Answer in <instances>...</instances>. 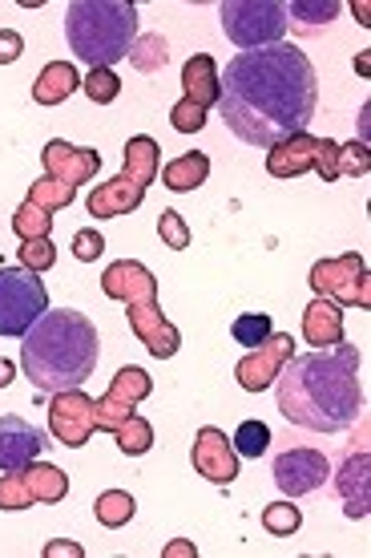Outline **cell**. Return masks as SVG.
Listing matches in <instances>:
<instances>
[{
	"label": "cell",
	"instance_id": "obj_1",
	"mask_svg": "<svg viewBox=\"0 0 371 558\" xmlns=\"http://www.w3.org/2000/svg\"><path fill=\"white\" fill-rule=\"evenodd\" d=\"M219 113L226 130L247 146L271 150L290 134H307L319 106L316 65L302 49L279 41L271 49L238 53L219 73Z\"/></svg>",
	"mask_w": 371,
	"mask_h": 558
},
{
	"label": "cell",
	"instance_id": "obj_2",
	"mask_svg": "<svg viewBox=\"0 0 371 558\" xmlns=\"http://www.w3.org/2000/svg\"><path fill=\"white\" fill-rule=\"evenodd\" d=\"M279 385V413L311 433H344L363 413V385H359L356 344H331L307 356H290Z\"/></svg>",
	"mask_w": 371,
	"mask_h": 558
},
{
	"label": "cell",
	"instance_id": "obj_3",
	"mask_svg": "<svg viewBox=\"0 0 371 558\" xmlns=\"http://www.w3.org/2000/svg\"><path fill=\"white\" fill-rule=\"evenodd\" d=\"M97 361H101L97 328L73 307H49L21 336V368L37 392L82 389L97 373Z\"/></svg>",
	"mask_w": 371,
	"mask_h": 558
},
{
	"label": "cell",
	"instance_id": "obj_4",
	"mask_svg": "<svg viewBox=\"0 0 371 558\" xmlns=\"http://www.w3.org/2000/svg\"><path fill=\"white\" fill-rule=\"evenodd\" d=\"M65 41L85 65L113 70L138 41V9L129 0H73L65 9Z\"/></svg>",
	"mask_w": 371,
	"mask_h": 558
},
{
	"label": "cell",
	"instance_id": "obj_5",
	"mask_svg": "<svg viewBox=\"0 0 371 558\" xmlns=\"http://www.w3.org/2000/svg\"><path fill=\"white\" fill-rule=\"evenodd\" d=\"M101 292L110 300H122L125 316H129V332L138 336V344H146L150 356L170 361L182 349V332L162 316V300H158V279L150 276V267L138 259H118L106 267L101 276Z\"/></svg>",
	"mask_w": 371,
	"mask_h": 558
},
{
	"label": "cell",
	"instance_id": "obj_6",
	"mask_svg": "<svg viewBox=\"0 0 371 558\" xmlns=\"http://www.w3.org/2000/svg\"><path fill=\"white\" fill-rule=\"evenodd\" d=\"M158 170H162V146L146 134L125 142V167L118 179L101 182L89 191L85 207L97 219H122V215H134L141 207V198L150 191V182H158Z\"/></svg>",
	"mask_w": 371,
	"mask_h": 558
},
{
	"label": "cell",
	"instance_id": "obj_7",
	"mask_svg": "<svg viewBox=\"0 0 371 558\" xmlns=\"http://www.w3.org/2000/svg\"><path fill=\"white\" fill-rule=\"evenodd\" d=\"M219 21L222 33L243 53L271 49L287 37V4H279V0H226L219 9Z\"/></svg>",
	"mask_w": 371,
	"mask_h": 558
},
{
	"label": "cell",
	"instance_id": "obj_8",
	"mask_svg": "<svg viewBox=\"0 0 371 558\" xmlns=\"http://www.w3.org/2000/svg\"><path fill=\"white\" fill-rule=\"evenodd\" d=\"M49 312V292L37 271L0 267V336H25Z\"/></svg>",
	"mask_w": 371,
	"mask_h": 558
},
{
	"label": "cell",
	"instance_id": "obj_9",
	"mask_svg": "<svg viewBox=\"0 0 371 558\" xmlns=\"http://www.w3.org/2000/svg\"><path fill=\"white\" fill-rule=\"evenodd\" d=\"M311 292L319 300H331V304L339 307H359V312H368L371 307V276H368V259L359 252H347V255H335V259H319L311 267Z\"/></svg>",
	"mask_w": 371,
	"mask_h": 558
},
{
	"label": "cell",
	"instance_id": "obj_10",
	"mask_svg": "<svg viewBox=\"0 0 371 558\" xmlns=\"http://www.w3.org/2000/svg\"><path fill=\"white\" fill-rule=\"evenodd\" d=\"M70 494V474L49 461H33L25 470L0 474V510H28V506H57Z\"/></svg>",
	"mask_w": 371,
	"mask_h": 558
},
{
	"label": "cell",
	"instance_id": "obj_11",
	"mask_svg": "<svg viewBox=\"0 0 371 558\" xmlns=\"http://www.w3.org/2000/svg\"><path fill=\"white\" fill-rule=\"evenodd\" d=\"M150 392H153V380H150V373H146V368H138V364H125V368H118V377H113V385L106 389V397H97V401H94L97 429L113 433L125 417H134V409H138Z\"/></svg>",
	"mask_w": 371,
	"mask_h": 558
},
{
	"label": "cell",
	"instance_id": "obj_12",
	"mask_svg": "<svg viewBox=\"0 0 371 558\" xmlns=\"http://www.w3.org/2000/svg\"><path fill=\"white\" fill-rule=\"evenodd\" d=\"M271 474H275V486L295 502V498H307V494L323 489V482L331 477V461L323 458L319 449L299 446V449L279 453L275 465H271Z\"/></svg>",
	"mask_w": 371,
	"mask_h": 558
},
{
	"label": "cell",
	"instance_id": "obj_13",
	"mask_svg": "<svg viewBox=\"0 0 371 558\" xmlns=\"http://www.w3.org/2000/svg\"><path fill=\"white\" fill-rule=\"evenodd\" d=\"M49 429H53V437L61 446L82 449L97 433L94 397H85L82 389L53 392V401H49Z\"/></svg>",
	"mask_w": 371,
	"mask_h": 558
},
{
	"label": "cell",
	"instance_id": "obj_14",
	"mask_svg": "<svg viewBox=\"0 0 371 558\" xmlns=\"http://www.w3.org/2000/svg\"><path fill=\"white\" fill-rule=\"evenodd\" d=\"M295 356V340H290V332H271V340H262L259 349L247 352L243 361L234 364V377H238V385L247 392H262L275 385V377L283 373V364Z\"/></svg>",
	"mask_w": 371,
	"mask_h": 558
},
{
	"label": "cell",
	"instance_id": "obj_15",
	"mask_svg": "<svg viewBox=\"0 0 371 558\" xmlns=\"http://www.w3.org/2000/svg\"><path fill=\"white\" fill-rule=\"evenodd\" d=\"M190 461L194 470L214 482V486H231L234 477H238V453H234L231 437L214 425H202L198 437H194V449H190Z\"/></svg>",
	"mask_w": 371,
	"mask_h": 558
},
{
	"label": "cell",
	"instance_id": "obj_16",
	"mask_svg": "<svg viewBox=\"0 0 371 558\" xmlns=\"http://www.w3.org/2000/svg\"><path fill=\"white\" fill-rule=\"evenodd\" d=\"M49 441L37 425H28L25 417L16 413H4L0 417V474H13V470H25L33 461L41 458Z\"/></svg>",
	"mask_w": 371,
	"mask_h": 558
},
{
	"label": "cell",
	"instance_id": "obj_17",
	"mask_svg": "<svg viewBox=\"0 0 371 558\" xmlns=\"http://www.w3.org/2000/svg\"><path fill=\"white\" fill-rule=\"evenodd\" d=\"M41 167L49 179L70 182V186H82V182H94L97 170H101V154L89 150V146H70V142L53 138L41 150Z\"/></svg>",
	"mask_w": 371,
	"mask_h": 558
},
{
	"label": "cell",
	"instance_id": "obj_18",
	"mask_svg": "<svg viewBox=\"0 0 371 558\" xmlns=\"http://www.w3.org/2000/svg\"><path fill=\"white\" fill-rule=\"evenodd\" d=\"M368 470H371L368 446H359V449H351V453H347L344 465H339V474H335V489H339V498H344V514L351 518V522L371 514Z\"/></svg>",
	"mask_w": 371,
	"mask_h": 558
},
{
	"label": "cell",
	"instance_id": "obj_19",
	"mask_svg": "<svg viewBox=\"0 0 371 558\" xmlns=\"http://www.w3.org/2000/svg\"><path fill=\"white\" fill-rule=\"evenodd\" d=\"M316 142L311 134H290L267 150V174L271 179H299L316 170Z\"/></svg>",
	"mask_w": 371,
	"mask_h": 558
},
{
	"label": "cell",
	"instance_id": "obj_20",
	"mask_svg": "<svg viewBox=\"0 0 371 558\" xmlns=\"http://www.w3.org/2000/svg\"><path fill=\"white\" fill-rule=\"evenodd\" d=\"M302 340L316 344V349H331L344 340V307L331 304V300H311L302 307Z\"/></svg>",
	"mask_w": 371,
	"mask_h": 558
},
{
	"label": "cell",
	"instance_id": "obj_21",
	"mask_svg": "<svg viewBox=\"0 0 371 558\" xmlns=\"http://www.w3.org/2000/svg\"><path fill=\"white\" fill-rule=\"evenodd\" d=\"M182 85H186V101H194L198 110H210V106H219L222 82H219V65H214V57L194 53L190 61L182 65Z\"/></svg>",
	"mask_w": 371,
	"mask_h": 558
},
{
	"label": "cell",
	"instance_id": "obj_22",
	"mask_svg": "<svg viewBox=\"0 0 371 558\" xmlns=\"http://www.w3.org/2000/svg\"><path fill=\"white\" fill-rule=\"evenodd\" d=\"M73 89H82V73L73 70L70 61H49L33 82V101L37 106H61Z\"/></svg>",
	"mask_w": 371,
	"mask_h": 558
},
{
	"label": "cell",
	"instance_id": "obj_23",
	"mask_svg": "<svg viewBox=\"0 0 371 558\" xmlns=\"http://www.w3.org/2000/svg\"><path fill=\"white\" fill-rule=\"evenodd\" d=\"M158 174H162V182L174 195H186V191H198L210 179V158L202 150H190L182 154V158H174V162H165Z\"/></svg>",
	"mask_w": 371,
	"mask_h": 558
},
{
	"label": "cell",
	"instance_id": "obj_24",
	"mask_svg": "<svg viewBox=\"0 0 371 558\" xmlns=\"http://www.w3.org/2000/svg\"><path fill=\"white\" fill-rule=\"evenodd\" d=\"M339 16V0H295L287 9V28L295 33H319Z\"/></svg>",
	"mask_w": 371,
	"mask_h": 558
},
{
	"label": "cell",
	"instance_id": "obj_25",
	"mask_svg": "<svg viewBox=\"0 0 371 558\" xmlns=\"http://www.w3.org/2000/svg\"><path fill=\"white\" fill-rule=\"evenodd\" d=\"M94 514L106 531H122L125 522L138 514V502H134V494H125V489H106V494H97Z\"/></svg>",
	"mask_w": 371,
	"mask_h": 558
},
{
	"label": "cell",
	"instance_id": "obj_26",
	"mask_svg": "<svg viewBox=\"0 0 371 558\" xmlns=\"http://www.w3.org/2000/svg\"><path fill=\"white\" fill-rule=\"evenodd\" d=\"M77 198V186H70V182H57V179H49L45 174L41 182H33L28 186V207H37V210H45V215H57V210H65Z\"/></svg>",
	"mask_w": 371,
	"mask_h": 558
},
{
	"label": "cell",
	"instance_id": "obj_27",
	"mask_svg": "<svg viewBox=\"0 0 371 558\" xmlns=\"http://www.w3.org/2000/svg\"><path fill=\"white\" fill-rule=\"evenodd\" d=\"M113 437H118V449H122L125 458H141V453H150L153 449V425L146 417H125L118 429H113Z\"/></svg>",
	"mask_w": 371,
	"mask_h": 558
},
{
	"label": "cell",
	"instance_id": "obj_28",
	"mask_svg": "<svg viewBox=\"0 0 371 558\" xmlns=\"http://www.w3.org/2000/svg\"><path fill=\"white\" fill-rule=\"evenodd\" d=\"M271 316L267 312H243V316H234L231 324V336L238 344H247V349H259L262 340H271Z\"/></svg>",
	"mask_w": 371,
	"mask_h": 558
},
{
	"label": "cell",
	"instance_id": "obj_29",
	"mask_svg": "<svg viewBox=\"0 0 371 558\" xmlns=\"http://www.w3.org/2000/svg\"><path fill=\"white\" fill-rule=\"evenodd\" d=\"M302 526V514H299V506H290V502H271L267 510H262V531L267 534H275V538H290V534Z\"/></svg>",
	"mask_w": 371,
	"mask_h": 558
},
{
	"label": "cell",
	"instance_id": "obj_30",
	"mask_svg": "<svg viewBox=\"0 0 371 558\" xmlns=\"http://www.w3.org/2000/svg\"><path fill=\"white\" fill-rule=\"evenodd\" d=\"M231 446H234V453H243V458H259V453H267V446H271V429H267L262 421H243V425L234 429Z\"/></svg>",
	"mask_w": 371,
	"mask_h": 558
},
{
	"label": "cell",
	"instance_id": "obj_31",
	"mask_svg": "<svg viewBox=\"0 0 371 558\" xmlns=\"http://www.w3.org/2000/svg\"><path fill=\"white\" fill-rule=\"evenodd\" d=\"M13 231L21 235V243H28V239H49V231H53V215H45V210L21 203L13 215Z\"/></svg>",
	"mask_w": 371,
	"mask_h": 558
},
{
	"label": "cell",
	"instance_id": "obj_32",
	"mask_svg": "<svg viewBox=\"0 0 371 558\" xmlns=\"http://www.w3.org/2000/svg\"><path fill=\"white\" fill-rule=\"evenodd\" d=\"M82 89L94 106H110V101H118V94H122V77H118L113 70H89Z\"/></svg>",
	"mask_w": 371,
	"mask_h": 558
},
{
	"label": "cell",
	"instance_id": "obj_33",
	"mask_svg": "<svg viewBox=\"0 0 371 558\" xmlns=\"http://www.w3.org/2000/svg\"><path fill=\"white\" fill-rule=\"evenodd\" d=\"M165 41L162 37H138V41L129 45V61L138 65L141 73H153V70H162L165 65Z\"/></svg>",
	"mask_w": 371,
	"mask_h": 558
},
{
	"label": "cell",
	"instance_id": "obj_34",
	"mask_svg": "<svg viewBox=\"0 0 371 558\" xmlns=\"http://www.w3.org/2000/svg\"><path fill=\"white\" fill-rule=\"evenodd\" d=\"M158 235H162V243L170 252H186L190 247V227H186V219H182L178 210H162L158 215Z\"/></svg>",
	"mask_w": 371,
	"mask_h": 558
},
{
	"label": "cell",
	"instance_id": "obj_35",
	"mask_svg": "<svg viewBox=\"0 0 371 558\" xmlns=\"http://www.w3.org/2000/svg\"><path fill=\"white\" fill-rule=\"evenodd\" d=\"M57 264V247L49 243V239H28L25 247H21V267H28V271H49V267Z\"/></svg>",
	"mask_w": 371,
	"mask_h": 558
},
{
	"label": "cell",
	"instance_id": "obj_36",
	"mask_svg": "<svg viewBox=\"0 0 371 558\" xmlns=\"http://www.w3.org/2000/svg\"><path fill=\"white\" fill-rule=\"evenodd\" d=\"M368 170H371V158H368V146H363V142H347V146H339V179H344V174L363 179Z\"/></svg>",
	"mask_w": 371,
	"mask_h": 558
},
{
	"label": "cell",
	"instance_id": "obj_37",
	"mask_svg": "<svg viewBox=\"0 0 371 558\" xmlns=\"http://www.w3.org/2000/svg\"><path fill=\"white\" fill-rule=\"evenodd\" d=\"M170 126L178 130V134H198V130L207 126V110H198L194 101L182 98L174 110H170Z\"/></svg>",
	"mask_w": 371,
	"mask_h": 558
},
{
	"label": "cell",
	"instance_id": "obj_38",
	"mask_svg": "<svg viewBox=\"0 0 371 558\" xmlns=\"http://www.w3.org/2000/svg\"><path fill=\"white\" fill-rule=\"evenodd\" d=\"M316 174L323 182H339V146L331 138L316 142Z\"/></svg>",
	"mask_w": 371,
	"mask_h": 558
},
{
	"label": "cell",
	"instance_id": "obj_39",
	"mask_svg": "<svg viewBox=\"0 0 371 558\" xmlns=\"http://www.w3.org/2000/svg\"><path fill=\"white\" fill-rule=\"evenodd\" d=\"M101 252H106V239L97 235L94 227H85V231H77V235H73V255H77L82 264H94Z\"/></svg>",
	"mask_w": 371,
	"mask_h": 558
},
{
	"label": "cell",
	"instance_id": "obj_40",
	"mask_svg": "<svg viewBox=\"0 0 371 558\" xmlns=\"http://www.w3.org/2000/svg\"><path fill=\"white\" fill-rule=\"evenodd\" d=\"M25 53V37L13 33V28H0V65H9L16 57Z\"/></svg>",
	"mask_w": 371,
	"mask_h": 558
},
{
	"label": "cell",
	"instance_id": "obj_41",
	"mask_svg": "<svg viewBox=\"0 0 371 558\" xmlns=\"http://www.w3.org/2000/svg\"><path fill=\"white\" fill-rule=\"evenodd\" d=\"M57 555H70V558H82L85 550L77 543H61V538H57V543H49L45 546V558H57Z\"/></svg>",
	"mask_w": 371,
	"mask_h": 558
},
{
	"label": "cell",
	"instance_id": "obj_42",
	"mask_svg": "<svg viewBox=\"0 0 371 558\" xmlns=\"http://www.w3.org/2000/svg\"><path fill=\"white\" fill-rule=\"evenodd\" d=\"M182 555H198V550H194V543H186V538H178V543H170L165 546V558H182Z\"/></svg>",
	"mask_w": 371,
	"mask_h": 558
},
{
	"label": "cell",
	"instance_id": "obj_43",
	"mask_svg": "<svg viewBox=\"0 0 371 558\" xmlns=\"http://www.w3.org/2000/svg\"><path fill=\"white\" fill-rule=\"evenodd\" d=\"M13 385V361H0V389Z\"/></svg>",
	"mask_w": 371,
	"mask_h": 558
}]
</instances>
